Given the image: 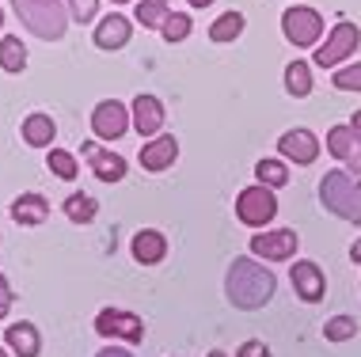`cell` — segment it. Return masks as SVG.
<instances>
[{"label":"cell","instance_id":"obj_43","mask_svg":"<svg viewBox=\"0 0 361 357\" xmlns=\"http://www.w3.org/2000/svg\"><path fill=\"white\" fill-rule=\"evenodd\" d=\"M0 357H4V350H0Z\"/></svg>","mask_w":361,"mask_h":357},{"label":"cell","instance_id":"obj_6","mask_svg":"<svg viewBox=\"0 0 361 357\" xmlns=\"http://www.w3.org/2000/svg\"><path fill=\"white\" fill-rule=\"evenodd\" d=\"M357 42H361L357 27L343 19V23H335V27H331L327 42L316 50V65H319V69H335V65H343L350 54H357Z\"/></svg>","mask_w":361,"mask_h":357},{"label":"cell","instance_id":"obj_30","mask_svg":"<svg viewBox=\"0 0 361 357\" xmlns=\"http://www.w3.org/2000/svg\"><path fill=\"white\" fill-rule=\"evenodd\" d=\"M335 88L338 92H361V61L346 65V69L335 73Z\"/></svg>","mask_w":361,"mask_h":357},{"label":"cell","instance_id":"obj_33","mask_svg":"<svg viewBox=\"0 0 361 357\" xmlns=\"http://www.w3.org/2000/svg\"><path fill=\"white\" fill-rule=\"evenodd\" d=\"M236 357H270V346L267 342H259V339H251V342H243Z\"/></svg>","mask_w":361,"mask_h":357},{"label":"cell","instance_id":"obj_12","mask_svg":"<svg viewBox=\"0 0 361 357\" xmlns=\"http://www.w3.org/2000/svg\"><path fill=\"white\" fill-rule=\"evenodd\" d=\"M84 160L92 163V175L95 179H103V182H122L126 179V160L118 156V152L103 149V144L84 141Z\"/></svg>","mask_w":361,"mask_h":357},{"label":"cell","instance_id":"obj_24","mask_svg":"<svg viewBox=\"0 0 361 357\" xmlns=\"http://www.w3.org/2000/svg\"><path fill=\"white\" fill-rule=\"evenodd\" d=\"M171 19L168 0H137V23L152 27V31H164V23Z\"/></svg>","mask_w":361,"mask_h":357},{"label":"cell","instance_id":"obj_26","mask_svg":"<svg viewBox=\"0 0 361 357\" xmlns=\"http://www.w3.org/2000/svg\"><path fill=\"white\" fill-rule=\"evenodd\" d=\"M255 175L262 187H270V190H278V187H286L289 182V171H286V163L281 160H259L255 163Z\"/></svg>","mask_w":361,"mask_h":357},{"label":"cell","instance_id":"obj_32","mask_svg":"<svg viewBox=\"0 0 361 357\" xmlns=\"http://www.w3.org/2000/svg\"><path fill=\"white\" fill-rule=\"evenodd\" d=\"M95 8H99V0H69V15L76 19V23L95 19Z\"/></svg>","mask_w":361,"mask_h":357},{"label":"cell","instance_id":"obj_7","mask_svg":"<svg viewBox=\"0 0 361 357\" xmlns=\"http://www.w3.org/2000/svg\"><path fill=\"white\" fill-rule=\"evenodd\" d=\"M95 331L106 334V339H122V342L137 346L145 339V320L133 312H122V308H103L95 315Z\"/></svg>","mask_w":361,"mask_h":357},{"label":"cell","instance_id":"obj_13","mask_svg":"<svg viewBox=\"0 0 361 357\" xmlns=\"http://www.w3.org/2000/svg\"><path fill=\"white\" fill-rule=\"evenodd\" d=\"M130 114H133V130H137L141 137L160 133V125H164V103L156 99V95H137Z\"/></svg>","mask_w":361,"mask_h":357},{"label":"cell","instance_id":"obj_23","mask_svg":"<svg viewBox=\"0 0 361 357\" xmlns=\"http://www.w3.org/2000/svg\"><path fill=\"white\" fill-rule=\"evenodd\" d=\"M95 213H99V201L92 194H69V201H65V217L73 225H87V220H95Z\"/></svg>","mask_w":361,"mask_h":357},{"label":"cell","instance_id":"obj_39","mask_svg":"<svg viewBox=\"0 0 361 357\" xmlns=\"http://www.w3.org/2000/svg\"><path fill=\"white\" fill-rule=\"evenodd\" d=\"M0 289H12V285H8V277H4V274H0Z\"/></svg>","mask_w":361,"mask_h":357},{"label":"cell","instance_id":"obj_22","mask_svg":"<svg viewBox=\"0 0 361 357\" xmlns=\"http://www.w3.org/2000/svg\"><path fill=\"white\" fill-rule=\"evenodd\" d=\"M243 27H247V19L240 12H224V15H217V23L209 27V42H232V38L243 35Z\"/></svg>","mask_w":361,"mask_h":357},{"label":"cell","instance_id":"obj_27","mask_svg":"<svg viewBox=\"0 0 361 357\" xmlns=\"http://www.w3.org/2000/svg\"><path fill=\"white\" fill-rule=\"evenodd\" d=\"M357 334V320L354 315H335V320L324 323V339L327 342H350Z\"/></svg>","mask_w":361,"mask_h":357},{"label":"cell","instance_id":"obj_42","mask_svg":"<svg viewBox=\"0 0 361 357\" xmlns=\"http://www.w3.org/2000/svg\"><path fill=\"white\" fill-rule=\"evenodd\" d=\"M0 27H4V12H0Z\"/></svg>","mask_w":361,"mask_h":357},{"label":"cell","instance_id":"obj_15","mask_svg":"<svg viewBox=\"0 0 361 357\" xmlns=\"http://www.w3.org/2000/svg\"><path fill=\"white\" fill-rule=\"evenodd\" d=\"M179 160V141L175 137H156L149 144H141V168L145 171H164Z\"/></svg>","mask_w":361,"mask_h":357},{"label":"cell","instance_id":"obj_34","mask_svg":"<svg viewBox=\"0 0 361 357\" xmlns=\"http://www.w3.org/2000/svg\"><path fill=\"white\" fill-rule=\"evenodd\" d=\"M12 301H16V296H12V289H0V320L8 315V308H12Z\"/></svg>","mask_w":361,"mask_h":357},{"label":"cell","instance_id":"obj_20","mask_svg":"<svg viewBox=\"0 0 361 357\" xmlns=\"http://www.w3.org/2000/svg\"><path fill=\"white\" fill-rule=\"evenodd\" d=\"M23 141L27 144H50L54 141V118L50 114H27L23 118Z\"/></svg>","mask_w":361,"mask_h":357},{"label":"cell","instance_id":"obj_37","mask_svg":"<svg viewBox=\"0 0 361 357\" xmlns=\"http://www.w3.org/2000/svg\"><path fill=\"white\" fill-rule=\"evenodd\" d=\"M187 4H194V8H206V4H213V0H187Z\"/></svg>","mask_w":361,"mask_h":357},{"label":"cell","instance_id":"obj_16","mask_svg":"<svg viewBox=\"0 0 361 357\" xmlns=\"http://www.w3.org/2000/svg\"><path fill=\"white\" fill-rule=\"evenodd\" d=\"M164 255H168V239H164V232H156V228H141V232L133 236V258H137L141 266L164 263Z\"/></svg>","mask_w":361,"mask_h":357},{"label":"cell","instance_id":"obj_2","mask_svg":"<svg viewBox=\"0 0 361 357\" xmlns=\"http://www.w3.org/2000/svg\"><path fill=\"white\" fill-rule=\"evenodd\" d=\"M319 201L335 217L350 220V225H361V179H354L346 168L324 175V182H319Z\"/></svg>","mask_w":361,"mask_h":357},{"label":"cell","instance_id":"obj_1","mask_svg":"<svg viewBox=\"0 0 361 357\" xmlns=\"http://www.w3.org/2000/svg\"><path fill=\"white\" fill-rule=\"evenodd\" d=\"M274 274H270V266L255 263V258H236V263L228 266V274H224V296H228L236 308L243 312H259V308L270 304V296H274Z\"/></svg>","mask_w":361,"mask_h":357},{"label":"cell","instance_id":"obj_9","mask_svg":"<svg viewBox=\"0 0 361 357\" xmlns=\"http://www.w3.org/2000/svg\"><path fill=\"white\" fill-rule=\"evenodd\" d=\"M289 277H293V289H297V296L305 304H316V301H324V293H327V277H324V270H319V263H312V258H297L289 270Z\"/></svg>","mask_w":361,"mask_h":357},{"label":"cell","instance_id":"obj_21","mask_svg":"<svg viewBox=\"0 0 361 357\" xmlns=\"http://www.w3.org/2000/svg\"><path fill=\"white\" fill-rule=\"evenodd\" d=\"M354 149H357L354 130H350V125H331V130H327V152H331V156L350 160V156H354Z\"/></svg>","mask_w":361,"mask_h":357},{"label":"cell","instance_id":"obj_4","mask_svg":"<svg viewBox=\"0 0 361 357\" xmlns=\"http://www.w3.org/2000/svg\"><path fill=\"white\" fill-rule=\"evenodd\" d=\"M236 217L243 220L247 228H267L270 220L278 217V198L270 187H247L236 194Z\"/></svg>","mask_w":361,"mask_h":357},{"label":"cell","instance_id":"obj_19","mask_svg":"<svg viewBox=\"0 0 361 357\" xmlns=\"http://www.w3.org/2000/svg\"><path fill=\"white\" fill-rule=\"evenodd\" d=\"M0 69L4 73H23L27 69V50H23V42L12 38V35L0 38Z\"/></svg>","mask_w":361,"mask_h":357},{"label":"cell","instance_id":"obj_29","mask_svg":"<svg viewBox=\"0 0 361 357\" xmlns=\"http://www.w3.org/2000/svg\"><path fill=\"white\" fill-rule=\"evenodd\" d=\"M164 42H183V38L190 35V15H183V12H175L168 23H164Z\"/></svg>","mask_w":361,"mask_h":357},{"label":"cell","instance_id":"obj_40","mask_svg":"<svg viewBox=\"0 0 361 357\" xmlns=\"http://www.w3.org/2000/svg\"><path fill=\"white\" fill-rule=\"evenodd\" d=\"M46 4H69V0H46Z\"/></svg>","mask_w":361,"mask_h":357},{"label":"cell","instance_id":"obj_28","mask_svg":"<svg viewBox=\"0 0 361 357\" xmlns=\"http://www.w3.org/2000/svg\"><path fill=\"white\" fill-rule=\"evenodd\" d=\"M46 168H50L57 179H76V156L65 149H54L50 156H46Z\"/></svg>","mask_w":361,"mask_h":357},{"label":"cell","instance_id":"obj_10","mask_svg":"<svg viewBox=\"0 0 361 357\" xmlns=\"http://www.w3.org/2000/svg\"><path fill=\"white\" fill-rule=\"evenodd\" d=\"M278 152H281L286 160L300 163V168H308V163L319 160V141H316V133H312V130L297 125V130H286V133L278 137Z\"/></svg>","mask_w":361,"mask_h":357},{"label":"cell","instance_id":"obj_25","mask_svg":"<svg viewBox=\"0 0 361 357\" xmlns=\"http://www.w3.org/2000/svg\"><path fill=\"white\" fill-rule=\"evenodd\" d=\"M286 92L297 95V99H305V95L312 92V69H308L305 61L286 65Z\"/></svg>","mask_w":361,"mask_h":357},{"label":"cell","instance_id":"obj_17","mask_svg":"<svg viewBox=\"0 0 361 357\" xmlns=\"http://www.w3.org/2000/svg\"><path fill=\"white\" fill-rule=\"evenodd\" d=\"M46 217H50V201H46L42 194H19L12 201V220L16 225L35 228V225H42Z\"/></svg>","mask_w":361,"mask_h":357},{"label":"cell","instance_id":"obj_35","mask_svg":"<svg viewBox=\"0 0 361 357\" xmlns=\"http://www.w3.org/2000/svg\"><path fill=\"white\" fill-rule=\"evenodd\" d=\"M95 357H133L130 350H122V346H106V350H99Z\"/></svg>","mask_w":361,"mask_h":357},{"label":"cell","instance_id":"obj_3","mask_svg":"<svg viewBox=\"0 0 361 357\" xmlns=\"http://www.w3.org/2000/svg\"><path fill=\"white\" fill-rule=\"evenodd\" d=\"M16 15L27 23V31L54 42L69 27V4H46V0H16Z\"/></svg>","mask_w":361,"mask_h":357},{"label":"cell","instance_id":"obj_5","mask_svg":"<svg viewBox=\"0 0 361 357\" xmlns=\"http://www.w3.org/2000/svg\"><path fill=\"white\" fill-rule=\"evenodd\" d=\"M281 31H286V38L293 46L308 50V46H316L319 35H324V15H319L316 8L293 4V8H286V15H281Z\"/></svg>","mask_w":361,"mask_h":357},{"label":"cell","instance_id":"obj_31","mask_svg":"<svg viewBox=\"0 0 361 357\" xmlns=\"http://www.w3.org/2000/svg\"><path fill=\"white\" fill-rule=\"evenodd\" d=\"M350 130H354V137H357V149H354V156L346 160V171H350L354 179H361V111L350 118Z\"/></svg>","mask_w":361,"mask_h":357},{"label":"cell","instance_id":"obj_41","mask_svg":"<svg viewBox=\"0 0 361 357\" xmlns=\"http://www.w3.org/2000/svg\"><path fill=\"white\" fill-rule=\"evenodd\" d=\"M114 4H130V0H114Z\"/></svg>","mask_w":361,"mask_h":357},{"label":"cell","instance_id":"obj_36","mask_svg":"<svg viewBox=\"0 0 361 357\" xmlns=\"http://www.w3.org/2000/svg\"><path fill=\"white\" fill-rule=\"evenodd\" d=\"M350 263H357V266H361V239H357L354 247H350Z\"/></svg>","mask_w":361,"mask_h":357},{"label":"cell","instance_id":"obj_38","mask_svg":"<svg viewBox=\"0 0 361 357\" xmlns=\"http://www.w3.org/2000/svg\"><path fill=\"white\" fill-rule=\"evenodd\" d=\"M206 357H228V353H224V350H213V353H206Z\"/></svg>","mask_w":361,"mask_h":357},{"label":"cell","instance_id":"obj_18","mask_svg":"<svg viewBox=\"0 0 361 357\" xmlns=\"http://www.w3.org/2000/svg\"><path fill=\"white\" fill-rule=\"evenodd\" d=\"M8 346L16 350V357H38L42 350V339H38V327L35 323H12L8 327Z\"/></svg>","mask_w":361,"mask_h":357},{"label":"cell","instance_id":"obj_8","mask_svg":"<svg viewBox=\"0 0 361 357\" xmlns=\"http://www.w3.org/2000/svg\"><path fill=\"white\" fill-rule=\"evenodd\" d=\"M297 247H300V236L293 228H274V232L251 236V255L267 258V263H286V258L297 255Z\"/></svg>","mask_w":361,"mask_h":357},{"label":"cell","instance_id":"obj_11","mask_svg":"<svg viewBox=\"0 0 361 357\" xmlns=\"http://www.w3.org/2000/svg\"><path fill=\"white\" fill-rule=\"evenodd\" d=\"M130 111L122 107L118 99H103L99 107L92 111V130H95V137H103V141H118L126 130H130Z\"/></svg>","mask_w":361,"mask_h":357},{"label":"cell","instance_id":"obj_14","mask_svg":"<svg viewBox=\"0 0 361 357\" xmlns=\"http://www.w3.org/2000/svg\"><path fill=\"white\" fill-rule=\"evenodd\" d=\"M130 35H133L130 19L118 15V12H111L99 27H95V46H99V50H122V46L130 42Z\"/></svg>","mask_w":361,"mask_h":357}]
</instances>
